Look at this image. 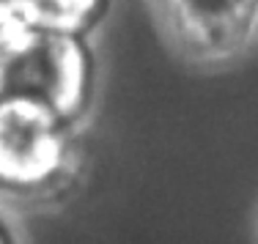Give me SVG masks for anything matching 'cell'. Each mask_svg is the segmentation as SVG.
I'll list each match as a JSON object with an SVG mask.
<instances>
[{
	"label": "cell",
	"mask_w": 258,
	"mask_h": 244,
	"mask_svg": "<svg viewBox=\"0 0 258 244\" xmlns=\"http://www.w3.org/2000/svg\"><path fill=\"white\" fill-rule=\"evenodd\" d=\"M9 94L50 107L83 129L99 88V63L91 39L20 25L6 36Z\"/></svg>",
	"instance_id": "2"
},
{
	"label": "cell",
	"mask_w": 258,
	"mask_h": 244,
	"mask_svg": "<svg viewBox=\"0 0 258 244\" xmlns=\"http://www.w3.org/2000/svg\"><path fill=\"white\" fill-rule=\"evenodd\" d=\"M168 50L198 71H228L258 50V0H149Z\"/></svg>",
	"instance_id": "3"
},
{
	"label": "cell",
	"mask_w": 258,
	"mask_h": 244,
	"mask_svg": "<svg viewBox=\"0 0 258 244\" xmlns=\"http://www.w3.org/2000/svg\"><path fill=\"white\" fill-rule=\"evenodd\" d=\"M22 22V0H0V39L14 33Z\"/></svg>",
	"instance_id": "5"
},
{
	"label": "cell",
	"mask_w": 258,
	"mask_h": 244,
	"mask_svg": "<svg viewBox=\"0 0 258 244\" xmlns=\"http://www.w3.org/2000/svg\"><path fill=\"white\" fill-rule=\"evenodd\" d=\"M113 0H22V22L66 36H91L107 22Z\"/></svg>",
	"instance_id": "4"
},
{
	"label": "cell",
	"mask_w": 258,
	"mask_h": 244,
	"mask_svg": "<svg viewBox=\"0 0 258 244\" xmlns=\"http://www.w3.org/2000/svg\"><path fill=\"white\" fill-rule=\"evenodd\" d=\"M9 94V58H6V41L0 39V99Z\"/></svg>",
	"instance_id": "6"
},
{
	"label": "cell",
	"mask_w": 258,
	"mask_h": 244,
	"mask_svg": "<svg viewBox=\"0 0 258 244\" xmlns=\"http://www.w3.org/2000/svg\"><path fill=\"white\" fill-rule=\"evenodd\" d=\"M83 129L25 96L0 99V198L44 206L83 179Z\"/></svg>",
	"instance_id": "1"
},
{
	"label": "cell",
	"mask_w": 258,
	"mask_h": 244,
	"mask_svg": "<svg viewBox=\"0 0 258 244\" xmlns=\"http://www.w3.org/2000/svg\"><path fill=\"white\" fill-rule=\"evenodd\" d=\"M0 244H17V241H14V236H11V230L6 228L3 219H0Z\"/></svg>",
	"instance_id": "7"
}]
</instances>
